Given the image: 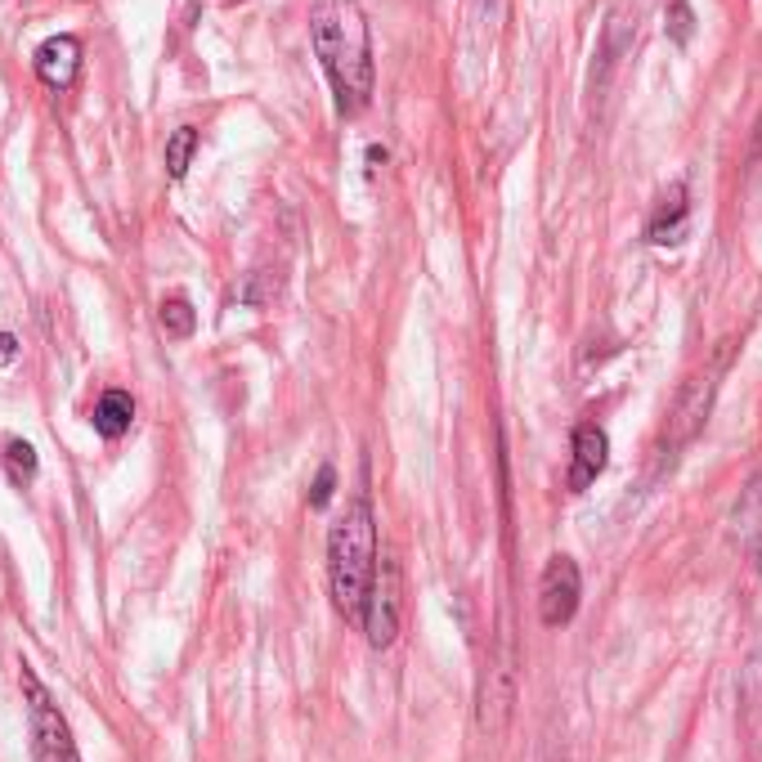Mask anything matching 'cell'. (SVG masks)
Returning a JSON list of instances; mask_svg holds the SVG:
<instances>
[{"label":"cell","mask_w":762,"mask_h":762,"mask_svg":"<svg viewBox=\"0 0 762 762\" xmlns=\"http://www.w3.org/2000/svg\"><path fill=\"white\" fill-rule=\"evenodd\" d=\"M310 41L332 81L337 108L346 117L363 113L372 100V32L359 0H314L310 5Z\"/></svg>","instance_id":"6da1fadb"},{"label":"cell","mask_w":762,"mask_h":762,"mask_svg":"<svg viewBox=\"0 0 762 762\" xmlns=\"http://www.w3.org/2000/svg\"><path fill=\"white\" fill-rule=\"evenodd\" d=\"M377 575V520L368 498H350L346 516L327 534V588L346 624H363L368 588Z\"/></svg>","instance_id":"7a4b0ae2"},{"label":"cell","mask_w":762,"mask_h":762,"mask_svg":"<svg viewBox=\"0 0 762 762\" xmlns=\"http://www.w3.org/2000/svg\"><path fill=\"white\" fill-rule=\"evenodd\" d=\"M23 695H27V731H32V762H81L77 753V740H72V727L59 713V704L50 700L36 682V673L23 663Z\"/></svg>","instance_id":"3957f363"},{"label":"cell","mask_w":762,"mask_h":762,"mask_svg":"<svg viewBox=\"0 0 762 762\" xmlns=\"http://www.w3.org/2000/svg\"><path fill=\"white\" fill-rule=\"evenodd\" d=\"M400 614H404V588H400V565L395 556H377V575L368 588L363 605V633L377 650H386L400 633Z\"/></svg>","instance_id":"277c9868"},{"label":"cell","mask_w":762,"mask_h":762,"mask_svg":"<svg viewBox=\"0 0 762 762\" xmlns=\"http://www.w3.org/2000/svg\"><path fill=\"white\" fill-rule=\"evenodd\" d=\"M579 592H584L579 565L569 561V556H552L543 565V579H539V619H543L547 628L569 624L575 610H579Z\"/></svg>","instance_id":"5b68a950"},{"label":"cell","mask_w":762,"mask_h":762,"mask_svg":"<svg viewBox=\"0 0 762 762\" xmlns=\"http://www.w3.org/2000/svg\"><path fill=\"white\" fill-rule=\"evenodd\" d=\"M723 368H727V355H718L713 363H704L691 381H686V391H682V400H678V444L682 440H691L700 426H704V417H708V408H713V395H718V377H723Z\"/></svg>","instance_id":"8992f818"},{"label":"cell","mask_w":762,"mask_h":762,"mask_svg":"<svg viewBox=\"0 0 762 762\" xmlns=\"http://www.w3.org/2000/svg\"><path fill=\"white\" fill-rule=\"evenodd\" d=\"M605 462H610V440H605V431L597 422H579L575 426V458H569V489H588L597 475L605 471Z\"/></svg>","instance_id":"52a82bcc"},{"label":"cell","mask_w":762,"mask_h":762,"mask_svg":"<svg viewBox=\"0 0 762 762\" xmlns=\"http://www.w3.org/2000/svg\"><path fill=\"white\" fill-rule=\"evenodd\" d=\"M36 77L50 90H72L81 77V41L77 36H50L36 50Z\"/></svg>","instance_id":"ba28073f"},{"label":"cell","mask_w":762,"mask_h":762,"mask_svg":"<svg viewBox=\"0 0 762 762\" xmlns=\"http://www.w3.org/2000/svg\"><path fill=\"white\" fill-rule=\"evenodd\" d=\"M686 220H691V203H686V184H673L669 194L659 198L650 224H646V238L655 247H673L686 238Z\"/></svg>","instance_id":"9c48e42d"},{"label":"cell","mask_w":762,"mask_h":762,"mask_svg":"<svg viewBox=\"0 0 762 762\" xmlns=\"http://www.w3.org/2000/svg\"><path fill=\"white\" fill-rule=\"evenodd\" d=\"M736 530H740V547H744V552L753 556V565L762 569V475H753L749 489L740 494Z\"/></svg>","instance_id":"30bf717a"},{"label":"cell","mask_w":762,"mask_h":762,"mask_svg":"<svg viewBox=\"0 0 762 762\" xmlns=\"http://www.w3.org/2000/svg\"><path fill=\"white\" fill-rule=\"evenodd\" d=\"M130 422H135V400L126 391H104V400L94 404V431L104 440H117L130 431Z\"/></svg>","instance_id":"8fae6325"},{"label":"cell","mask_w":762,"mask_h":762,"mask_svg":"<svg viewBox=\"0 0 762 762\" xmlns=\"http://www.w3.org/2000/svg\"><path fill=\"white\" fill-rule=\"evenodd\" d=\"M158 323H162V332H166L171 342H184V337H194V323H198V314H194V305H188L184 297H171V301H162Z\"/></svg>","instance_id":"7c38bea8"},{"label":"cell","mask_w":762,"mask_h":762,"mask_svg":"<svg viewBox=\"0 0 762 762\" xmlns=\"http://www.w3.org/2000/svg\"><path fill=\"white\" fill-rule=\"evenodd\" d=\"M194 149H198V130H194V126H180V130L166 139V175H171V180H184V175H188Z\"/></svg>","instance_id":"4fadbf2b"},{"label":"cell","mask_w":762,"mask_h":762,"mask_svg":"<svg viewBox=\"0 0 762 762\" xmlns=\"http://www.w3.org/2000/svg\"><path fill=\"white\" fill-rule=\"evenodd\" d=\"M5 466L19 485H27L32 475H36V449L27 440H5Z\"/></svg>","instance_id":"5bb4252c"},{"label":"cell","mask_w":762,"mask_h":762,"mask_svg":"<svg viewBox=\"0 0 762 762\" xmlns=\"http://www.w3.org/2000/svg\"><path fill=\"white\" fill-rule=\"evenodd\" d=\"M274 292H278V278L269 282V274H256V278L247 282V288L238 292V301H247V305H265V301H269Z\"/></svg>","instance_id":"9a60e30c"},{"label":"cell","mask_w":762,"mask_h":762,"mask_svg":"<svg viewBox=\"0 0 762 762\" xmlns=\"http://www.w3.org/2000/svg\"><path fill=\"white\" fill-rule=\"evenodd\" d=\"M669 32H673V41H678V45H686V41H691V5H686V0H678V5L669 10Z\"/></svg>","instance_id":"2e32d148"},{"label":"cell","mask_w":762,"mask_h":762,"mask_svg":"<svg viewBox=\"0 0 762 762\" xmlns=\"http://www.w3.org/2000/svg\"><path fill=\"white\" fill-rule=\"evenodd\" d=\"M332 485H337V475H332V466H323L314 489H310V507H327L332 503Z\"/></svg>","instance_id":"e0dca14e"},{"label":"cell","mask_w":762,"mask_h":762,"mask_svg":"<svg viewBox=\"0 0 762 762\" xmlns=\"http://www.w3.org/2000/svg\"><path fill=\"white\" fill-rule=\"evenodd\" d=\"M14 355H19V337L14 332H0V368L14 363Z\"/></svg>","instance_id":"ac0fdd59"},{"label":"cell","mask_w":762,"mask_h":762,"mask_svg":"<svg viewBox=\"0 0 762 762\" xmlns=\"http://www.w3.org/2000/svg\"><path fill=\"white\" fill-rule=\"evenodd\" d=\"M749 158H753V162L762 158V117H758V135H753V149H749Z\"/></svg>","instance_id":"d6986e66"}]
</instances>
